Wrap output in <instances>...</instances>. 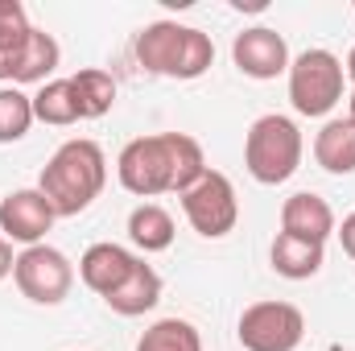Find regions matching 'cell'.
<instances>
[{
    "instance_id": "d4e9b609",
    "label": "cell",
    "mask_w": 355,
    "mask_h": 351,
    "mask_svg": "<svg viewBox=\"0 0 355 351\" xmlns=\"http://www.w3.org/2000/svg\"><path fill=\"white\" fill-rule=\"evenodd\" d=\"M347 120H352V124H355V91H352V95H347Z\"/></svg>"
},
{
    "instance_id": "44dd1931",
    "label": "cell",
    "mask_w": 355,
    "mask_h": 351,
    "mask_svg": "<svg viewBox=\"0 0 355 351\" xmlns=\"http://www.w3.org/2000/svg\"><path fill=\"white\" fill-rule=\"evenodd\" d=\"M33 95L21 87H0V145H17L33 128Z\"/></svg>"
},
{
    "instance_id": "cb8c5ba5",
    "label": "cell",
    "mask_w": 355,
    "mask_h": 351,
    "mask_svg": "<svg viewBox=\"0 0 355 351\" xmlns=\"http://www.w3.org/2000/svg\"><path fill=\"white\" fill-rule=\"evenodd\" d=\"M343 71H347V83L355 91V46H352V54H347V62H343Z\"/></svg>"
},
{
    "instance_id": "d6986e66",
    "label": "cell",
    "mask_w": 355,
    "mask_h": 351,
    "mask_svg": "<svg viewBox=\"0 0 355 351\" xmlns=\"http://www.w3.org/2000/svg\"><path fill=\"white\" fill-rule=\"evenodd\" d=\"M71 87H75V99H79V116L83 120H99L116 108V79L99 67H83L71 75Z\"/></svg>"
},
{
    "instance_id": "9a60e30c",
    "label": "cell",
    "mask_w": 355,
    "mask_h": 351,
    "mask_svg": "<svg viewBox=\"0 0 355 351\" xmlns=\"http://www.w3.org/2000/svg\"><path fill=\"white\" fill-rule=\"evenodd\" d=\"M268 261H272V273L285 277V281H310V277L322 273V264H327V248L277 232V240H272V248H268Z\"/></svg>"
},
{
    "instance_id": "277c9868",
    "label": "cell",
    "mask_w": 355,
    "mask_h": 351,
    "mask_svg": "<svg viewBox=\"0 0 355 351\" xmlns=\"http://www.w3.org/2000/svg\"><path fill=\"white\" fill-rule=\"evenodd\" d=\"M302 153H306L302 128L281 112H268L261 120H252V128L244 137V170L261 186L289 182L302 166Z\"/></svg>"
},
{
    "instance_id": "4fadbf2b",
    "label": "cell",
    "mask_w": 355,
    "mask_h": 351,
    "mask_svg": "<svg viewBox=\"0 0 355 351\" xmlns=\"http://www.w3.org/2000/svg\"><path fill=\"white\" fill-rule=\"evenodd\" d=\"M157 302H162V273L145 261V257L137 261L132 277H128L116 293L103 298V306H107L112 314H120V318H141V314H149Z\"/></svg>"
},
{
    "instance_id": "7402d4cb",
    "label": "cell",
    "mask_w": 355,
    "mask_h": 351,
    "mask_svg": "<svg viewBox=\"0 0 355 351\" xmlns=\"http://www.w3.org/2000/svg\"><path fill=\"white\" fill-rule=\"evenodd\" d=\"M335 236H339V244H343V252H347V257L355 261V211H352V215H343V223L335 228Z\"/></svg>"
},
{
    "instance_id": "52a82bcc",
    "label": "cell",
    "mask_w": 355,
    "mask_h": 351,
    "mask_svg": "<svg viewBox=\"0 0 355 351\" xmlns=\"http://www.w3.org/2000/svg\"><path fill=\"white\" fill-rule=\"evenodd\" d=\"M182 215L202 240H223L240 223V198L232 178L219 170H207L186 194H182Z\"/></svg>"
},
{
    "instance_id": "8992f818",
    "label": "cell",
    "mask_w": 355,
    "mask_h": 351,
    "mask_svg": "<svg viewBox=\"0 0 355 351\" xmlns=\"http://www.w3.org/2000/svg\"><path fill=\"white\" fill-rule=\"evenodd\" d=\"M12 281H17L21 298H29L33 306H62L75 289V264L54 244H33V248L17 252Z\"/></svg>"
},
{
    "instance_id": "603a6c76",
    "label": "cell",
    "mask_w": 355,
    "mask_h": 351,
    "mask_svg": "<svg viewBox=\"0 0 355 351\" xmlns=\"http://www.w3.org/2000/svg\"><path fill=\"white\" fill-rule=\"evenodd\" d=\"M12 264H17V257H12V244L0 236V281H4V277H12Z\"/></svg>"
},
{
    "instance_id": "ffe728a7",
    "label": "cell",
    "mask_w": 355,
    "mask_h": 351,
    "mask_svg": "<svg viewBox=\"0 0 355 351\" xmlns=\"http://www.w3.org/2000/svg\"><path fill=\"white\" fill-rule=\"evenodd\" d=\"M137 351H202V335L186 318H157L137 339Z\"/></svg>"
},
{
    "instance_id": "ba28073f",
    "label": "cell",
    "mask_w": 355,
    "mask_h": 351,
    "mask_svg": "<svg viewBox=\"0 0 355 351\" xmlns=\"http://www.w3.org/2000/svg\"><path fill=\"white\" fill-rule=\"evenodd\" d=\"M236 339L244 351H297L306 339V314L293 302H252L240 323Z\"/></svg>"
},
{
    "instance_id": "2e32d148",
    "label": "cell",
    "mask_w": 355,
    "mask_h": 351,
    "mask_svg": "<svg viewBox=\"0 0 355 351\" xmlns=\"http://www.w3.org/2000/svg\"><path fill=\"white\" fill-rule=\"evenodd\" d=\"M314 162L335 178L355 174V124L347 116H335L314 137Z\"/></svg>"
},
{
    "instance_id": "6da1fadb",
    "label": "cell",
    "mask_w": 355,
    "mask_h": 351,
    "mask_svg": "<svg viewBox=\"0 0 355 351\" xmlns=\"http://www.w3.org/2000/svg\"><path fill=\"white\" fill-rule=\"evenodd\" d=\"M202 145L186 132H153L137 137L120 149L116 157V178L128 194L137 198H157V194H186L198 178L207 174Z\"/></svg>"
},
{
    "instance_id": "e0dca14e",
    "label": "cell",
    "mask_w": 355,
    "mask_h": 351,
    "mask_svg": "<svg viewBox=\"0 0 355 351\" xmlns=\"http://www.w3.org/2000/svg\"><path fill=\"white\" fill-rule=\"evenodd\" d=\"M174 236H178V223L162 203H141V207H132V215H128V240H132L145 257H149V252H166V248L174 244Z\"/></svg>"
},
{
    "instance_id": "3957f363",
    "label": "cell",
    "mask_w": 355,
    "mask_h": 351,
    "mask_svg": "<svg viewBox=\"0 0 355 351\" xmlns=\"http://www.w3.org/2000/svg\"><path fill=\"white\" fill-rule=\"evenodd\" d=\"M132 54H137V62L149 75L178 79V83L202 79L215 67L211 33H202L194 25H182V21H153V25H145L137 33V42H132Z\"/></svg>"
},
{
    "instance_id": "5bb4252c",
    "label": "cell",
    "mask_w": 355,
    "mask_h": 351,
    "mask_svg": "<svg viewBox=\"0 0 355 351\" xmlns=\"http://www.w3.org/2000/svg\"><path fill=\"white\" fill-rule=\"evenodd\" d=\"M33 29L37 25H29V12L21 0H0V87H12Z\"/></svg>"
},
{
    "instance_id": "7a4b0ae2",
    "label": "cell",
    "mask_w": 355,
    "mask_h": 351,
    "mask_svg": "<svg viewBox=\"0 0 355 351\" xmlns=\"http://www.w3.org/2000/svg\"><path fill=\"white\" fill-rule=\"evenodd\" d=\"M103 186H107V157L87 137L62 141L50 153V162L42 166V174H37V190L46 194V203L54 207L58 219L83 215L103 194Z\"/></svg>"
},
{
    "instance_id": "5b68a950",
    "label": "cell",
    "mask_w": 355,
    "mask_h": 351,
    "mask_svg": "<svg viewBox=\"0 0 355 351\" xmlns=\"http://www.w3.org/2000/svg\"><path fill=\"white\" fill-rule=\"evenodd\" d=\"M343 83H347V71H343L339 54H331L322 46L302 50L289 62V103L297 116H310V120L331 116L343 99Z\"/></svg>"
},
{
    "instance_id": "7c38bea8",
    "label": "cell",
    "mask_w": 355,
    "mask_h": 351,
    "mask_svg": "<svg viewBox=\"0 0 355 351\" xmlns=\"http://www.w3.org/2000/svg\"><path fill=\"white\" fill-rule=\"evenodd\" d=\"M137 261H141V257H137V252H128L124 244L99 240V244H91L87 252L79 257V281L87 285L91 293L107 298V293H116V289L132 277Z\"/></svg>"
},
{
    "instance_id": "ac0fdd59",
    "label": "cell",
    "mask_w": 355,
    "mask_h": 351,
    "mask_svg": "<svg viewBox=\"0 0 355 351\" xmlns=\"http://www.w3.org/2000/svg\"><path fill=\"white\" fill-rule=\"evenodd\" d=\"M33 116L42 124H54V128H71L79 124V99H75V87L71 79H50L33 91Z\"/></svg>"
},
{
    "instance_id": "9c48e42d",
    "label": "cell",
    "mask_w": 355,
    "mask_h": 351,
    "mask_svg": "<svg viewBox=\"0 0 355 351\" xmlns=\"http://www.w3.org/2000/svg\"><path fill=\"white\" fill-rule=\"evenodd\" d=\"M54 207L46 203V194L37 186H21V190H8L0 198V236L8 244H21V248H33V244H46L50 228H54Z\"/></svg>"
},
{
    "instance_id": "8fae6325",
    "label": "cell",
    "mask_w": 355,
    "mask_h": 351,
    "mask_svg": "<svg viewBox=\"0 0 355 351\" xmlns=\"http://www.w3.org/2000/svg\"><path fill=\"white\" fill-rule=\"evenodd\" d=\"M335 228H339L335 207L322 194H314V190H297V194H289L281 203V232L293 236V240H310V244L327 248V240L335 236Z\"/></svg>"
},
{
    "instance_id": "30bf717a",
    "label": "cell",
    "mask_w": 355,
    "mask_h": 351,
    "mask_svg": "<svg viewBox=\"0 0 355 351\" xmlns=\"http://www.w3.org/2000/svg\"><path fill=\"white\" fill-rule=\"evenodd\" d=\"M232 62L240 75L257 79V83H268L277 75H289V42L268 29V25H252V29H240L236 42H232Z\"/></svg>"
}]
</instances>
